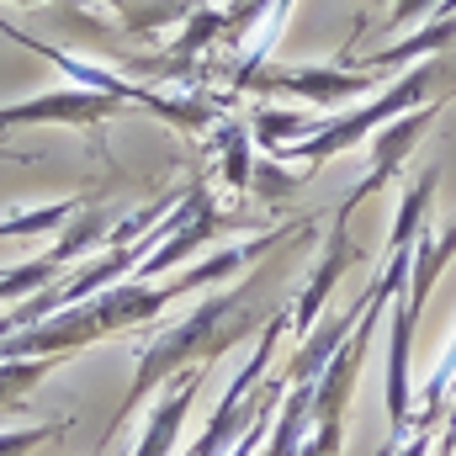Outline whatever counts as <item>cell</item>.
<instances>
[{"label": "cell", "instance_id": "cell-1", "mask_svg": "<svg viewBox=\"0 0 456 456\" xmlns=\"http://www.w3.org/2000/svg\"><path fill=\"white\" fill-rule=\"evenodd\" d=\"M281 239H292V228H271L260 244L224 249L218 260H202V265H191L186 276L159 281V287H143V281H133V287H107V292H96V297L64 308L53 324H37V330H16V335H5V340H0V361H16V355H69V350H80V345H91V340H107V335H117V330L149 324V319H154L159 308H170L175 297H186V292L218 281L224 271H239V265L260 260V255L276 249Z\"/></svg>", "mask_w": 456, "mask_h": 456}, {"label": "cell", "instance_id": "cell-2", "mask_svg": "<svg viewBox=\"0 0 456 456\" xmlns=\"http://www.w3.org/2000/svg\"><path fill=\"white\" fill-rule=\"evenodd\" d=\"M276 308H281V303H260V271H249V276H244L233 292H224V297H208L186 324H175V330H165L159 340L143 345L138 377H133L127 398L117 403V414H112L107 430H117V425H122L154 387H165L181 366H208L213 355H224V350H233L244 335H255L260 319L276 314Z\"/></svg>", "mask_w": 456, "mask_h": 456}, {"label": "cell", "instance_id": "cell-3", "mask_svg": "<svg viewBox=\"0 0 456 456\" xmlns=\"http://www.w3.org/2000/svg\"><path fill=\"white\" fill-rule=\"evenodd\" d=\"M446 69V59H436L430 69H414L403 86H393L382 102H371V107H361V112H350V117H330V127L324 133H314V143H287L281 154H303L308 165H324L330 154H340V149H350V143H361L377 122H393V117L403 112V107H414L419 96H430V80Z\"/></svg>", "mask_w": 456, "mask_h": 456}, {"label": "cell", "instance_id": "cell-4", "mask_svg": "<svg viewBox=\"0 0 456 456\" xmlns=\"http://www.w3.org/2000/svg\"><path fill=\"white\" fill-rule=\"evenodd\" d=\"M355 260V239H350V218L335 213V233H330V249H324V260H319V271H314V281H308V292L297 297V308H292V319H297V335H308L314 330V319H319V308L330 303V292H335V281H340V271Z\"/></svg>", "mask_w": 456, "mask_h": 456}, {"label": "cell", "instance_id": "cell-5", "mask_svg": "<svg viewBox=\"0 0 456 456\" xmlns=\"http://www.w3.org/2000/svg\"><path fill=\"white\" fill-rule=\"evenodd\" d=\"M202 366H191L170 393H165V403L149 414V430H143V446L133 456H170V446H175V436H181V419L191 414V398H197V387H202Z\"/></svg>", "mask_w": 456, "mask_h": 456}, {"label": "cell", "instance_id": "cell-6", "mask_svg": "<svg viewBox=\"0 0 456 456\" xmlns=\"http://www.w3.org/2000/svg\"><path fill=\"white\" fill-rule=\"evenodd\" d=\"M117 112L112 96H91V91H75V96H43V102H27V107H5L0 127H16V122H96V117Z\"/></svg>", "mask_w": 456, "mask_h": 456}, {"label": "cell", "instance_id": "cell-7", "mask_svg": "<svg viewBox=\"0 0 456 456\" xmlns=\"http://www.w3.org/2000/svg\"><path fill=\"white\" fill-rule=\"evenodd\" d=\"M260 86L271 91H297V96H314V102H345V96H361L377 86V75H330V69H303V75H255Z\"/></svg>", "mask_w": 456, "mask_h": 456}, {"label": "cell", "instance_id": "cell-8", "mask_svg": "<svg viewBox=\"0 0 456 456\" xmlns=\"http://www.w3.org/2000/svg\"><path fill=\"white\" fill-rule=\"evenodd\" d=\"M59 361H69V355H16V361H0V403H27L37 377H48Z\"/></svg>", "mask_w": 456, "mask_h": 456}, {"label": "cell", "instance_id": "cell-9", "mask_svg": "<svg viewBox=\"0 0 456 456\" xmlns=\"http://www.w3.org/2000/svg\"><path fill=\"white\" fill-rule=\"evenodd\" d=\"M59 430H64V419L59 425H32V430H11V436H0V456H27L37 441H48Z\"/></svg>", "mask_w": 456, "mask_h": 456}, {"label": "cell", "instance_id": "cell-10", "mask_svg": "<svg viewBox=\"0 0 456 456\" xmlns=\"http://www.w3.org/2000/svg\"><path fill=\"white\" fill-rule=\"evenodd\" d=\"M0 154H11V149H0ZM11 159H16V154H11Z\"/></svg>", "mask_w": 456, "mask_h": 456}]
</instances>
